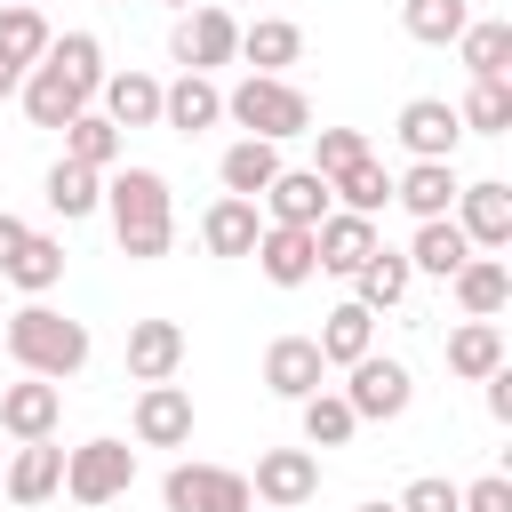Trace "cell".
<instances>
[{"label":"cell","instance_id":"cell-1","mask_svg":"<svg viewBox=\"0 0 512 512\" xmlns=\"http://www.w3.org/2000/svg\"><path fill=\"white\" fill-rule=\"evenodd\" d=\"M104 216H112V240H120L128 264H160L176 248V192L144 160H128V168L104 176Z\"/></svg>","mask_w":512,"mask_h":512},{"label":"cell","instance_id":"cell-2","mask_svg":"<svg viewBox=\"0 0 512 512\" xmlns=\"http://www.w3.org/2000/svg\"><path fill=\"white\" fill-rule=\"evenodd\" d=\"M0 352L16 360V376H48V384H64V376H80L88 368V320H72V312H56L48 296H32L24 312H0Z\"/></svg>","mask_w":512,"mask_h":512},{"label":"cell","instance_id":"cell-3","mask_svg":"<svg viewBox=\"0 0 512 512\" xmlns=\"http://www.w3.org/2000/svg\"><path fill=\"white\" fill-rule=\"evenodd\" d=\"M224 120H232L240 136L288 144V136H304V128H312V96H304L288 72H240V80L224 88Z\"/></svg>","mask_w":512,"mask_h":512},{"label":"cell","instance_id":"cell-4","mask_svg":"<svg viewBox=\"0 0 512 512\" xmlns=\"http://www.w3.org/2000/svg\"><path fill=\"white\" fill-rule=\"evenodd\" d=\"M168 56H176L184 72H224V64H240V16H232L224 0H192V8L176 16V32H168Z\"/></svg>","mask_w":512,"mask_h":512},{"label":"cell","instance_id":"cell-5","mask_svg":"<svg viewBox=\"0 0 512 512\" xmlns=\"http://www.w3.org/2000/svg\"><path fill=\"white\" fill-rule=\"evenodd\" d=\"M160 504L168 512H256V488H248V472H232V464H168L160 472Z\"/></svg>","mask_w":512,"mask_h":512},{"label":"cell","instance_id":"cell-6","mask_svg":"<svg viewBox=\"0 0 512 512\" xmlns=\"http://www.w3.org/2000/svg\"><path fill=\"white\" fill-rule=\"evenodd\" d=\"M408 400H416L408 360H392V352H360V360L344 368V408H352L360 424H392V416H408Z\"/></svg>","mask_w":512,"mask_h":512},{"label":"cell","instance_id":"cell-7","mask_svg":"<svg viewBox=\"0 0 512 512\" xmlns=\"http://www.w3.org/2000/svg\"><path fill=\"white\" fill-rule=\"evenodd\" d=\"M136 488V448L128 440H80L64 448V496L72 504H112Z\"/></svg>","mask_w":512,"mask_h":512},{"label":"cell","instance_id":"cell-8","mask_svg":"<svg viewBox=\"0 0 512 512\" xmlns=\"http://www.w3.org/2000/svg\"><path fill=\"white\" fill-rule=\"evenodd\" d=\"M456 232L480 248V256H504L512 248V184L504 176H472V184H456Z\"/></svg>","mask_w":512,"mask_h":512},{"label":"cell","instance_id":"cell-9","mask_svg":"<svg viewBox=\"0 0 512 512\" xmlns=\"http://www.w3.org/2000/svg\"><path fill=\"white\" fill-rule=\"evenodd\" d=\"M128 432H136V448H192V392L176 376L168 384H136Z\"/></svg>","mask_w":512,"mask_h":512},{"label":"cell","instance_id":"cell-10","mask_svg":"<svg viewBox=\"0 0 512 512\" xmlns=\"http://www.w3.org/2000/svg\"><path fill=\"white\" fill-rule=\"evenodd\" d=\"M248 488H256V504H272V512L312 504V496H320V448H264L256 472H248Z\"/></svg>","mask_w":512,"mask_h":512},{"label":"cell","instance_id":"cell-11","mask_svg":"<svg viewBox=\"0 0 512 512\" xmlns=\"http://www.w3.org/2000/svg\"><path fill=\"white\" fill-rule=\"evenodd\" d=\"M392 136H400V152H408V160H456L464 120H456V104H448V96H408V104H400V120H392Z\"/></svg>","mask_w":512,"mask_h":512},{"label":"cell","instance_id":"cell-12","mask_svg":"<svg viewBox=\"0 0 512 512\" xmlns=\"http://www.w3.org/2000/svg\"><path fill=\"white\" fill-rule=\"evenodd\" d=\"M56 424H64V384H48V376L0 384V432L8 440H56Z\"/></svg>","mask_w":512,"mask_h":512},{"label":"cell","instance_id":"cell-13","mask_svg":"<svg viewBox=\"0 0 512 512\" xmlns=\"http://www.w3.org/2000/svg\"><path fill=\"white\" fill-rule=\"evenodd\" d=\"M256 208H264V224H320L328 208H336V192H328V176L320 168H280L264 192H256Z\"/></svg>","mask_w":512,"mask_h":512},{"label":"cell","instance_id":"cell-14","mask_svg":"<svg viewBox=\"0 0 512 512\" xmlns=\"http://www.w3.org/2000/svg\"><path fill=\"white\" fill-rule=\"evenodd\" d=\"M0 496H8V504H48V496H64V448H56V440H16V456H0Z\"/></svg>","mask_w":512,"mask_h":512},{"label":"cell","instance_id":"cell-15","mask_svg":"<svg viewBox=\"0 0 512 512\" xmlns=\"http://www.w3.org/2000/svg\"><path fill=\"white\" fill-rule=\"evenodd\" d=\"M224 120V88H216V72H176V80H160V128H176V136H208Z\"/></svg>","mask_w":512,"mask_h":512},{"label":"cell","instance_id":"cell-16","mask_svg":"<svg viewBox=\"0 0 512 512\" xmlns=\"http://www.w3.org/2000/svg\"><path fill=\"white\" fill-rule=\"evenodd\" d=\"M248 256H256V272H264L272 288H304V280H320V248H312L304 224H264Z\"/></svg>","mask_w":512,"mask_h":512},{"label":"cell","instance_id":"cell-17","mask_svg":"<svg viewBox=\"0 0 512 512\" xmlns=\"http://www.w3.org/2000/svg\"><path fill=\"white\" fill-rule=\"evenodd\" d=\"M320 384H328V360H320L312 336H272L264 344V392L272 400H312Z\"/></svg>","mask_w":512,"mask_h":512},{"label":"cell","instance_id":"cell-18","mask_svg":"<svg viewBox=\"0 0 512 512\" xmlns=\"http://www.w3.org/2000/svg\"><path fill=\"white\" fill-rule=\"evenodd\" d=\"M312 248H320V272H336V280H352L368 256H376V216H352V208H328L320 224H312Z\"/></svg>","mask_w":512,"mask_h":512},{"label":"cell","instance_id":"cell-19","mask_svg":"<svg viewBox=\"0 0 512 512\" xmlns=\"http://www.w3.org/2000/svg\"><path fill=\"white\" fill-rule=\"evenodd\" d=\"M448 296H456V312H464V320H496V312L512 304V264L472 248V256L448 272Z\"/></svg>","mask_w":512,"mask_h":512},{"label":"cell","instance_id":"cell-20","mask_svg":"<svg viewBox=\"0 0 512 512\" xmlns=\"http://www.w3.org/2000/svg\"><path fill=\"white\" fill-rule=\"evenodd\" d=\"M96 112H104L112 128H160V80H152L144 64H120V72H104Z\"/></svg>","mask_w":512,"mask_h":512},{"label":"cell","instance_id":"cell-21","mask_svg":"<svg viewBox=\"0 0 512 512\" xmlns=\"http://www.w3.org/2000/svg\"><path fill=\"white\" fill-rule=\"evenodd\" d=\"M256 232H264V208L240 200V192H216V200L200 208V248H208V256H248Z\"/></svg>","mask_w":512,"mask_h":512},{"label":"cell","instance_id":"cell-22","mask_svg":"<svg viewBox=\"0 0 512 512\" xmlns=\"http://www.w3.org/2000/svg\"><path fill=\"white\" fill-rule=\"evenodd\" d=\"M184 368V328L176 320H128V384H168Z\"/></svg>","mask_w":512,"mask_h":512},{"label":"cell","instance_id":"cell-23","mask_svg":"<svg viewBox=\"0 0 512 512\" xmlns=\"http://www.w3.org/2000/svg\"><path fill=\"white\" fill-rule=\"evenodd\" d=\"M456 184H464L456 160H408V168L392 176V200L424 224V216H448V208H456Z\"/></svg>","mask_w":512,"mask_h":512},{"label":"cell","instance_id":"cell-24","mask_svg":"<svg viewBox=\"0 0 512 512\" xmlns=\"http://www.w3.org/2000/svg\"><path fill=\"white\" fill-rule=\"evenodd\" d=\"M240 64H248V72H288V64H304V24H288V16L240 24Z\"/></svg>","mask_w":512,"mask_h":512},{"label":"cell","instance_id":"cell-25","mask_svg":"<svg viewBox=\"0 0 512 512\" xmlns=\"http://www.w3.org/2000/svg\"><path fill=\"white\" fill-rule=\"evenodd\" d=\"M448 48L464 56L472 80H512V24H504V16H472Z\"/></svg>","mask_w":512,"mask_h":512},{"label":"cell","instance_id":"cell-26","mask_svg":"<svg viewBox=\"0 0 512 512\" xmlns=\"http://www.w3.org/2000/svg\"><path fill=\"white\" fill-rule=\"evenodd\" d=\"M16 104H24V120H32V128H64L72 112H88V96H80L56 64H32V72H24V88H16Z\"/></svg>","mask_w":512,"mask_h":512},{"label":"cell","instance_id":"cell-27","mask_svg":"<svg viewBox=\"0 0 512 512\" xmlns=\"http://www.w3.org/2000/svg\"><path fill=\"white\" fill-rule=\"evenodd\" d=\"M56 136H64V160H80V168H104V176H112V168H120V152H128V128H112L96 104H88V112H72Z\"/></svg>","mask_w":512,"mask_h":512},{"label":"cell","instance_id":"cell-28","mask_svg":"<svg viewBox=\"0 0 512 512\" xmlns=\"http://www.w3.org/2000/svg\"><path fill=\"white\" fill-rule=\"evenodd\" d=\"M400 256H408V272H416V280H448V272L472 256V240L456 232V216H424V224H416V240H408Z\"/></svg>","mask_w":512,"mask_h":512},{"label":"cell","instance_id":"cell-29","mask_svg":"<svg viewBox=\"0 0 512 512\" xmlns=\"http://www.w3.org/2000/svg\"><path fill=\"white\" fill-rule=\"evenodd\" d=\"M288 160H280V144H264V136H240V144H224V160H216V184L224 192H240V200H256L272 176H280Z\"/></svg>","mask_w":512,"mask_h":512},{"label":"cell","instance_id":"cell-30","mask_svg":"<svg viewBox=\"0 0 512 512\" xmlns=\"http://www.w3.org/2000/svg\"><path fill=\"white\" fill-rule=\"evenodd\" d=\"M40 200L64 216V224H80V216H96L104 208V168H80V160H56L48 176H40Z\"/></svg>","mask_w":512,"mask_h":512},{"label":"cell","instance_id":"cell-31","mask_svg":"<svg viewBox=\"0 0 512 512\" xmlns=\"http://www.w3.org/2000/svg\"><path fill=\"white\" fill-rule=\"evenodd\" d=\"M408 288H416V272H408V256H400V248H384V240H376V256L352 272V304H368V312L408 304Z\"/></svg>","mask_w":512,"mask_h":512},{"label":"cell","instance_id":"cell-32","mask_svg":"<svg viewBox=\"0 0 512 512\" xmlns=\"http://www.w3.org/2000/svg\"><path fill=\"white\" fill-rule=\"evenodd\" d=\"M312 344H320V360H328V368H352L360 352H376V312L344 296V304L320 320V336H312Z\"/></svg>","mask_w":512,"mask_h":512},{"label":"cell","instance_id":"cell-33","mask_svg":"<svg viewBox=\"0 0 512 512\" xmlns=\"http://www.w3.org/2000/svg\"><path fill=\"white\" fill-rule=\"evenodd\" d=\"M512 352H504V328L496 320H456L448 328V376H464V384H480L488 368H504Z\"/></svg>","mask_w":512,"mask_h":512},{"label":"cell","instance_id":"cell-34","mask_svg":"<svg viewBox=\"0 0 512 512\" xmlns=\"http://www.w3.org/2000/svg\"><path fill=\"white\" fill-rule=\"evenodd\" d=\"M0 280H16L24 296H48V288L64 280V240H56V232H24L16 256L0 264Z\"/></svg>","mask_w":512,"mask_h":512},{"label":"cell","instance_id":"cell-35","mask_svg":"<svg viewBox=\"0 0 512 512\" xmlns=\"http://www.w3.org/2000/svg\"><path fill=\"white\" fill-rule=\"evenodd\" d=\"M40 64H56V72H64V80H72V88H80L88 104H96V88H104V72H112V64H104V40H96V32H56Z\"/></svg>","mask_w":512,"mask_h":512},{"label":"cell","instance_id":"cell-36","mask_svg":"<svg viewBox=\"0 0 512 512\" xmlns=\"http://www.w3.org/2000/svg\"><path fill=\"white\" fill-rule=\"evenodd\" d=\"M328 192H336V208H352V216H384L392 208V176H384V160L368 152V160H352V168H336L328 176Z\"/></svg>","mask_w":512,"mask_h":512},{"label":"cell","instance_id":"cell-37","mask_svg":"<svg viewBox=\"0 0 512 512\" xmlns=\"http://www.w3.org/2000/svg\"><path fill=\"white\" fill-rule=\"evenodd\" d=\"M48 40H56V32H48V16H40L32 0H0V56H8V64L32 72V64L48 56Z\"/></svg>","mask_w":512,"mask_h":512},{"label":"cell","instance_id":"cell-38","mask_svg":"<svg viewBox=\"0 0 512 512\" xmlns=\"http://www.w3.org/2000/svg\"><path fill=\"white\" fill-rule=\"evenodd\" d=\"M456 120L464 136H512V80H472L456 96Z\"/></svg>","mask_w":512,"mask_h":512},{"label":"cell","instance_id":"cell-39","mask_svg":"<svg viewBox=\"0 0 512 512\" xmlns=\"http://www.w3.org/2000/svg\"><path fill=\"white\" fill-rule=\"evenodd\" d=\"M464 24H472V0H400V32L424 48H448Z\"/></svg>","mask_w":512,"mask_h":512},{"label":"cell","instance_id":"cell-40","mask_svg":"<svg viewBox=\"0 0 512 512\" xmlns=\"http://www.w3.org/2000/svg\"><path fill=\"white\" fill-rule=\"evenodd\" d=\"M296 416H304V448H344L352 432H360V416L344 408V392H312V400H296Z\"/></svg>","mask_w":512,"mask_h":512},{"label":"cell","instance_id":"cell-41","mask_svg":"<svg viewBox=\"0 0 512 512\" xmlns=\"http://www.w3.org/2000/svg\"><path fill=\"white\" fill-rule=\"evenodd\" d=\"M304 136H312V168H320V176L368 160V136H360V128H304Z\"/></svg>","mask_w":512,"mask_h":512},{"label":"cell","instance_id":"cell-42","mask_svg":"<svg viewBox=\"0 0 512 512\" xmlns=\"http://www.w3.org/2000/svg\"><path fill=\"white\" fill-rule=\"evenodd\" d=\"M392 504H400V512H456V480L424 472V480H408V488H400Z\"/></svg>","mask_w":512,"mask_h":512},{"label":"cell","instance_id":"cell-43","mask_svg":"<svg viewBox=\"0 0 512 512\" xmlns=\"http://www.w3.org/2000/svg\"><path fill=\"white\" fill-rule=\"evenodd\" d=\"M456 512H512V480L504 472H480L472 488H456Z\"/></svg>","mask_w":512,"mask_h":512},{"label":"cell","instance_id":"cell-44","mask_svg":"<svg viewBox=\"0 0 512 512\" xmlns=\"http://www.w3.org/2000/svg\"><path fill=\"white\" fill-rule=\"evenodd\" d=\"M480 384H488V416H496V424H512V360H504V368H488Z\"/></svg>","mask_w":512,"mask_h":512},{"label":"cell","instance_id":"cell-45","mask_svg":"<svg viewBox=\"0 0 512 512\" xmlns=\"http://www.w3.org/2000/svg\"><path fill=\"white\" fill-rule=\"evenodd\" d=\"M24 232H32V224H24V216H8V208H0V264H8V256H16V240H24Z\"/></svg>","mask_w":512,"mask_h":512},{"label":"cell","instance_id":"cell-46","mask_svg":"<svg viewBox=\"0 0 512 512\" xmlns=\"http://www.w3.org/2000/svg\"><path fill=\"white\" fill-rule=\"evenodd\" d=\"M16 88H24V64H8V56H0V104H8Z\"/></svg>","mask_w":512,"mask_h":512},{"label":"cell","instance_id":"cell-47","mask_svg":"<svg viewBox=\"0 0 512 512\" xmlns=\"http://www.w3.org/2000/svg\"><path fill=\"white\" fill-rule=\"evenodd\" d=\"M360 512H400V504H384V496H376V504H360Z\"/></svg>","mask_w":512,"mask_h":512},{"label":"cell","instance_id":"cell-48","mask_svg":"<svg viewBox=\"0 0 512 512\" xmlns=\"http://www.w3.org/2000/svg\"><path fill=\"white\" fill-rule=\"evenodd\" d=\"M160 8H176V16H184V8H192V0H160Z\"/></svg>","mask_w":512,"mask_h":512},{"label":"cell","instance_id":"cell-49","mask_svg":"<svg viewBox=\"0 0 512 512\" xmlns=\"http://www.w3.org/2000/svg\"><path fill=\"white\" fill-rule=\"evenodd\" d=\"M104 8H128V0H104Z\"/></svg>","mask_w":512,"mask_h":512}]
</instances>
